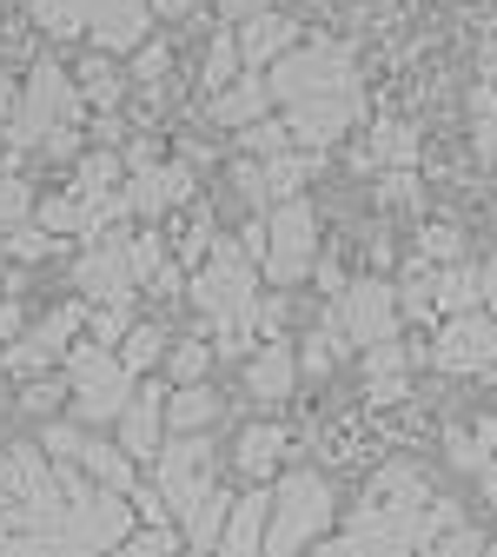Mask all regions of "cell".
I'll return each mask as SVG.
<instances>
[{
    "label": "cell",
    "instance_id": "4fadbf2b",
    "mask_svg": "<svg viewBox=\"0 0 497 557\" xmlns=\"http://www.w3.org/2000/svg\"><path fill=\"white\" fill-rule=\"evenodd\" d=\"M166 392L173 385H133V398L120 411V445L133 451V465L160 458V445H166Z\"/></svg>",
    "mask_w": 497,
    "mask_h": 557
},
{
    "label": "cell",
    "instance_id": "7a4b0ae2",
    "mask_svg": "<svg viewBox=\"0 0 497 557\" xmlns=\"http://www.w3.org/2000/svg\"><path fill=\"white\" fill-rule=\"evenodd\" d=\"M338 518V498H332V484L319 471H278L272 478V518H265V550L278 557H293L306 544H319Z\"/></svg>",
    "mask_w": 497,
    "mask_h": 557
},
{
    "label": "cell",
    "instance_id": "f35d334b",
    "mask_svg": "<svg viewBox=\"0 0 497 557\" xmlns=\"http://www.w3.org/2000/svg\"><path fill=\"white\" fill-rule=\"evenodd\" d=\"M120 173H126V160L120 153H80V186L74 193H107V186H120Z\"/></svg>",
    "mask_w": 497,
    "mask_h": 557
},
{
    "label": "cell",
    "instance_id": "e0dca14e",
    "mask_svg": "<svg viewBox=\"0 0 497 557\" xmlns=\"http://www.w3.org/2000/svg\"><path fill=\"white\" fill-rule=\"evenodd\" d=\"M233 34H239L246 66H259V74H265L278 53H293V47H299V21L272 14V8H259V14H246V21H233Z\"/></svg>",
    "mask_w": 497,
    "mask_h": 557
},
{
    "label": "cell",
    "instance_id": "ab89813d",
    "mask_svg": "<svg viewBox=\"0 0 497 557\" xmlns=\"http://www.w3.org/2000/svg\"><path fill=\"white\" fill-rule=\"evenodd\" d=\"M338 352H345L338 332H312V338H306V352H299V372H306V379H325Z\"/></svg>",
    "mask_w": 497,
    "mask_h": 557
},
{
    "label": "cell",
    "instance_id": "30bf717a",
    "mask_svg": "<svg viewBox=\"0 0 497 557\" xmlns=\"http://www.w3.org/2000/svg\"><path fill=\"white\" fill-rule=\"evenodd\" d=\"M286 120H293V139H299V147H332L338 133H351V126L365 120V94H359V87H345V94H312V100H293Z\"/></svg>",
    "mask_w": 497,
    "mask_h": 557
},
{
    "label": "cell",
    "instance_id": "8fae6325",
    "mask_svg": "<svg viewBox=\"0 0 497 557\" xmlns=\"http://www.w3.org/2000/svg\"><path fill=\"white\" fill-rule=\"evenodd\" d=\"M445 372H484L497 359V325L471 306V312H445V332H438V352H432Z\"/></svg>",
    "mask_w": 497,
    "mask_h": 557
},
{
    "label": "cell",
    "instance_id": "8992f818",
    "mask_svg": "<svg viewBox=\"0 0 497 557\" xmlns=\"http://www.w3.org/2000/svg\"><path fill=\"white\" fill-rule=\"evenodd\" d=\"M153 484L166 492L173 518H186L212 484H220V451H212V438L206 432H173L160 445V458H153Z\"/></svg>",
    "mask_w": 497,
    "mask_h": 557
},
{
    "label": "cell",
    "instance_id": "e575fe53",
    "mask_svg": "<svg viewBox=\"0 0 497 557\" xmlns=\"http://www.w3.org/2000/svg\"><path fill=\"white\" fill-rule=\"evenodd\" d=\"M0 246H8V259H47V252H60V233H47L40 220L27 226H8V233H0Z\"/></svg>",
    "mask_w": 497,
    "mask_h": 557
},
{
    "label": "cell",
    "instance_id": "d4e9b609",
    "mask_svg": "<svg viewBox=\"0 0 497 557\" xmlns=\"http://www.w3.org/2000/svg\"><path fill=\"white\" fill-rule=\"evenodd\" d=\"M34 27L40 34H53V40H80L87 27H94V0H34Z\"/></svg>",
    "mask_w": 497,
    "mask_h": 557
},
{
    "label": "cell",
    "instance_id": "5b68a950",
    "mask_svg": "<svg viewBox=\"0 0 497 557\" xmlns=\"http://www.w3.org/2000/svg\"><path fill=\"white\" fill-rule=\"evenodd\" d=\"M265 81H272V100H312V94H345V87H359V74H351V53L332 47V40H312V47H293V53H278L265 66Z\"/></svg>",
    "mask_w": 497,
    "mask_h": 557
},
{
    "label": "cell",
    "instance_id": "f546056e",
    "mask_svg": "<svg viewBox=\"0 0 497 557\" xmlns=\"http://www.w3.org/2000/svg\"><path fill=\"white\" fill-rule=\"evenodd\" d=\"M113 352H120L133 372H153V366L173 352V345H166V332H160V325H126V338L113 345Z\"/></svg>",
    "mask_w": 497,
    "mask_h": 557
},
{
    "label": "cell",
    "instance_id": "74e56055",
    "mask_svg": "<svg viewBox=\"0 0 497 557\" xmlns=\"http://www.w3.org/2000/svg\"><path fill=\"white\" fill-rule=\"evenodd\" d=\"M40 445H47L53 465H60V458H80V451H87V425H80V418H47Z\"/></svg>",
    "mask_w": 497,
    "mask_h": 557
},
{
    "label": "cell",
    "instance_id": "7bdbcfd3",
    "mask_svg": "<svg viewBox=\"0 0 497 557\" xmlns=\"http://www.w3.org/2000/svg\"><path fill=\"white\" fill-rule=\"evenodd\" d=\"M458 246H464V233H458V226H424V259H432V265H438V259L451 265V259H458Z\"/></svg>",
    "mask_w": 497,
    "mask_h": 557
},
{
    "label": "cell",
    "instance_id": "1f68e13d",
    "mask_svg": "<svg viewBox=\"0 0 497 557\" xmlns=\"http://www.w3.org/2000/svg\"><path fill=\"white\" fill-rule=\"evenodd\" d=\"M60 398H74V385H66V372H60V379L34 372V379H21V398H14V405H21L27 418H53V411H60Z\"/></svg>",
    "mask_w": 497,
    "mask_h": 557
},
{
    "label": "cell",
    "instance_id": "bcb514c9",
    "mask_svg": "<svg viewBox=\"0 0 497 557\" xmlns=\"http://www.w3.org/2000/svg\"><path fill=\"white\" fill-rule=\"evenodd\" d=\"M14 332H21V306H14V299H0V345H8Z\"/></svg>",
    "mask_w": 497,
    "mask_h": 557
},
{
    "label": "cell",
    "instance_id": "ba28073f",
    "mask_svg": "<svg viewBox=\"0 0 497 557\" xmlns=\"http://www.w3.org/2000/svg\"><path fill=\"white\" fill-rule=\"evenodd\" d=\"M80 325H87V306L74 299V306L47 312L40 325H21V332L8 338V352H0V366H8L14 379H34V372H47V366H60V359H66V338H74Z\"/></svg>",
    "mask_w": 497,
    "mask_h": 557
},
{
    "label": "cell",
    "instance_id": "52a82bcc",
    "mask_svg": "<svg viewBox=\"0 0 497 557\" xmlns=\"http://www.w3.org/2000/svg\"><path fill=\"white\" fill-rule=\"evenodd\" d=\"M332 325L345 345H385L398 332V293L385 278H359V286H345L332 299Z\"/></svg>",
    "mask_w": 497,
    "mask_h": 557
},
{
    "label": "cell",
    "instance_id": "d6a6232c",
    "mask_svg": "<svg viewBox=\"0 0 497 557\" xmlns=\"http://www.w3.org/2000/svg\"><path fill=\"white\" fill-rule=\"evenodd\" d=\"M212 359H220V352H212L206 338H179L173 352H166V385H192V379H206Z\"/></svg>",
    "mask_w": 497,
    "mask_h": 557
},
{
    "label": "cell",
    "instance_id": "484cf974",
    "mask_svg": "<svg viewBox=\"0 0 497 557\" xmlns=\"http://www.w3.org/2000/svg\"><path fill=\"white\" fill-rule=\"evenodd\" d=\"M432 492H424V478L411 471V465H385L378 478H372V492H365V505H392V511H411V505H424Z\"/></svg>",
    "mask_w": 497,
    "mask_h": 557
},
{
    "label": "cell",
    "instance_id": "2e32d148",
    "mask_svg": "<svg viewBox=\"0 0 497 557\" xmlns=\"http://www.w3.org/2000/svg\"><path fill=\"white\" fill-rule=\"evenodd\" d=\"M286 451H293L286 425H278V418H259V425H246L233 438V471L252 478V484H272L278 471H286Z\"/></svg>",
    "mask_w": 497,
    "mask_h": 557
},
{
    "label": "cell",
    "instance_id": "ffe728a7",
    "mask_svg": "<svg viewBox=\"0 0 497 557\" xmlns=\"http://www.w3.org/2000/svg\"><path fill=\"white\" fill-rule=\"evenodd\" d=\"M405 366H411V352L405 345H365V398L372 405H398V398H411V379H405Z\"/></svg>",
    "mask_w": 497,
    "mask_h": 557
},
{
    "label": "cell",
    "instance_id": "5bb4252c",
    "mask_svg": "<svg viewBox=\"0 0 497 557\" xmlns=\"http://www.w3.org/2000/svg\"><path fill=\"white\" fill-rule=\"evenodd\" d=\"M153 0H100L94 8V47L100 53H133V47H147L153 40Z\"/></svg>",
    "mask_w": 497,
    "mask_h": 557
},
{
    "label": "cell",
    "instance_id": "f1b7e54d",
    "mask_svg": "<svg viewBox=\"0 0 497 557\" xmlns=\"http://www.w3.org/2000/svg\"><path fill=\"white\" fill-rule=\"evenodd\" d=\"M239 66H246V53H239V34L226 27V34H212V47H206V66H199V87L206 94H220L233 74H239Z\"/></svg>",
    "mask_w": 497,
    "mask_h": 557
},
{
    "label": "cell",
    "instance_id": "f6af8a7d",
    "mask_svg": "<svg viewBox=\"0 0 497 557\" xmlns=\"http://www.w3.org/2000/svg\"><path fill=\"white\" fill-rule=\"evenodd\" d=\"M199 8H206V0H153L160 21H186V14H199Z\"/></svg>",
    "mask_w": 497,
    "mask_h": 557
},
{
    "label": "cell",
    "instance_id": "7c38bea8",
    "mask_svg": "<svg viewBox=\"0 0 497 557\" xmlns=\"http://www.w3.org/2000/svg\"><path fill=\"white\" fill-rule=\"evenodd\" d=\"M126 199H133V220L186 213V206H192V166H186V160H166V166H139V173L126 180Z\"/></svg>",
    "mask_w": 497,
    "mask_h": 557
},
{
    "label": "cell",
    "instance_id": "9a60e30c",
    "mask_svg": "<svg viewBox=\"0 0 497 557\" xmlns=\"http://www.w3.org/2000/svg\"><path fill=\"white\" fill-rule=\"evenodd\" d=\"M293 385H299V352L286 338H259L246 352V398L278 405V398H293Z\"/></svg>",
    "mask_w": 497,
    "mask_h": 557
},
{
    "label": "cell",
    "instance_id": "8d00e7d4",
    "mask_svg": "<svg viewBox=\"0 0 497 557\" xmlns=\"http://www.w3.org/2000/svg\"><path fill=\"white\" fill-rule=\"evenodd\" d=\"M166 66H173V47H166V40H147V47H133L126 81H133V87H160V81H166Z\"/></svg>",
    "mask_w": 497,
    "mask_h": 557
},
{
    "label": "cell",
    "instance_id": "4dcf8cb0",
    "mask_svg": "<svg viewBox=\"0 0 497 557\" xmlns=\"http://www.w3.org/2000/svg\"><path fill=\"white\" fill-rule=\"evenodd\" d=\"M239 147L252 153V160H272V153H286V147H299L293 139V120H252V126H239Z\"/></svg>",
    "mask_w": 497,
    "mask_h": 557
},
{
    "label": "cell",
    "instance_id": "4316f807",
    "mask_svg": "<svg viewBox=\"0 0 497 557\" xmlns=\"http://www.w3.org/2000/svg\"><path fill=\"white\" fill-rule=\"evenodd\" d=\"M80 465L94 471V484H113V492H133V451L126 445H107V438H87Z\"/></svg>",
    "mask_w": 497,
    "mask_h": 557
},
{
    "label": "cell",
    "instance_id": "9c48e42d",
    "mask_svg": "<svg viewBox=\"0 0 497 557\" xmlns=\"http://www.w3.org/2000/svg\"><path fill=\"white\" fill-rule=\"evenodd\" d=\"M74 293H87L94 306H107V299L133 306L139 278H133V265H126V233H113V239H87V252L74 259Z\"/></svg>",
    "mask_w": 497,
    "mask_h": 557
},
{
    "label": "cell",
    "instance_id": "603a6c76",
    "mask_svg": "<svg viewBox=\"0 0 497 557\" xmlns=\"http://www.w3.org/2000/svg\"><path fill=\"white\" fill-rule=\"evenodd\" d=\"M212 418H220V398L206 392V379H192V385H173V392H166V432H206Z\"/></svg>",
    "mask_w": 497,
    "mask_h": 557
},
{
    "label": "cell",
    "instance_id": "ee69618b",
    "mask_svg": "<svg viewBox=\"0 0 497 557\" xmlns=\"http://www.w3.org/2000/svg\"><path fill=\"white\" fill-rule=\"evenodd\" d=\"M120 160H126V173H139V166H160V147H153V139H133V147H126Z\"/></svg>",
    "mask_w": 497,
    "mask_h": 557
},
{
    "label": "cell",
    "instance_id": "d6986e66",
    "mask_svg": "<svg viewBox=\"0 0 497 557\" xmlns=\"http://www.w3.org/2000/svg\"><path fill=\"white\" fill-rule=\"evenodd\" d=\"M265 518H272V492H246V498H233L226 531H220V550H226V557H252V550H265Z\"/></svg>",
    "mask_w": 497,
    "mask_h": 557
},
{
    "label": "cell",
    "instance_id": "83f0119b",
    "mask_svg": "<svg viewBox=\"0 0 497 557\" xmlns=\"http://www.w3.org/2000/svg\"><path fill=\"white\" fill-rule=\"evenodd\" d=\"M365 153H372L378 166H411V160H418V126H411V120H378Z\"/></svg>",
    "mask_w": 497,
    "mask_h": 557
},
{
    "label": "cell",
    "instance_id": "60d3db41",
    "mask_svg": "<svg viewBox=\"0 0 497 557\" xmlns=\"http://www.w3.org/2000/svg\"><path fill=\"white\" fill-rule=\"evenodd\" d=\"M34 213V193L21 186V180H0V233H8V226H21Z\"/></svg>",
    "mask_w": 497,
    "mask_h": 557
},
{
    "label": "cell",
    "instance_id": "7dc6e473",
    "mask_svg": "<svg viewBox=\"0 0 497 557\" xmlns=\"http://www.w3.org/2000/svg\"><path fill=\"white\" fill-rule=\"evenodd\" d=\"M259 8H265V0H220V14H226V27H233V21H246V14H259Z\"/></svg>",
    "mask_w": 497,
    "mask_h": 557
},
{
    "label": "cell",
    "instance_id": "c3c4849f",
    "mask_svg": "<svg viewBox=\"0 0 497 557\" xmlns=\"http://www.w3.org/2000/svg\"><path fill=\"white\" fill-rule=\"evenodd\" d=\"M14 100H21V94H14V74H8V66H0V126H8V113H14Z\"/></svg>",
    "mask_w": 497,
    "mask_h": 557
},
{
    "label": "cell",
    "instance_id": "44dd1931",
    "mask_svg": "<svg viewBox=\"0 0 497 557\" xmlns=\"http://www.w3.org/2000/svg\"><path fill=\"white\" fill-rule=\"evenodd\" d=\"M113 60H120V53H94L80 74H74V87H80L87 107H100V113H113V107L126 100V87H133V81H126V66H113Z\"/></svg>",
    "mask_w": 497,
    "mask_h": 557
},
{
    "label": "cell",
    "instance_id": "7402d4cb",
    "mask_svg": "<svg viewBox=\"0 0 497 557\" xmlns=\"http://www.w3.org/2000/svg\"><path fill=\"white\" fill-rule=\"evenodd\" d=\"M226 511H233V492L226 484H212V492L179 518V531H186V544L192 550H220V531H226Z\"/></svg>",
    "mask_w": 497,
    "mask_h": 557
},
{
    "label": "cell",
    "instance_id": "681fc988",
    "mask_svg": "<svg viewBox=\"0 0 497 557\" xmlns=\"http://www.w3.org/2000/svg\"><path fill=\"white\" fill-rule=\"evenodd\" d=\"M484 306H490V312H497V259H490V265H484Z\"/></svg>",
    "mask_w": 497,
    "mask_h": 557
},
{
    "label": "cell",
    "instance_id": "836d02e7",
    "mask_svg": "<svg viewBox=\"0 0 497 557\" xmlns=\"http://www.w3.org/2000/svg\"><path fill=\"white\" fill-rule=\"evenodd\" d=\"M166 259H173V252H166V233H133V239H126V265H133V278H139V293L160 278Z\"/></svg>",
    "mask_w": 497,
    "mask_h": 557
},
{
    "label": "cell",
    "instance_id": "cb8c5ba5",
    "mask_svg": "<svg viewBox=\"0 0 497 557\" xmlns=\"http://www.w3.org/2000/svg\"><path fill=\"white\" fill-rule=\"evenodd\" d=\"M432 306H438V312H471V306H484V272L451 259V265L432 278Z\"/></svg>",
    "mask_w": 497,
    "mask_h": 557
},
{
    "label": "cell",
    "instance_id": "277c9868",
    "mask_svg": "<svg viewBox=\"0 0 497 557\" xmlns=\"http://www.w3.org/2000/svg\"><path fill=\"white\" fill-rule=\"evenodd\" d=\"M312 259H319V213H312V199L293 193V199L265 206V259H259V272L272 278V286H299V278L312 272Z\"/></svg>",
    "mask_w": 497,
    "mask_h": 557
},
{
    "label": "cell",
    "instance_id": "f907efd6",
    "mask_svg": "<svg viewBox=\"0 0 497 557\" xmlns=\"http://www.w3.org/2000/svg\"><path fill=\"white\" fill-rule=\"evenodd\" d=\"M94 8H100V0H94Z\"/></svg>",
    "mask_w": 497,
    "mask_h": 557
},
{
    "label": "cell",
    "instance_id": "6da1fadb",
    "mask_svg": "<svg viewBox=\"0 0 497 557\" xmlns=\"http://www.w3.org/2000/svg\"><path fill=\"white\" fill-rule=\"evenodd\" d=\"M53 126H87V94L74 87V74L66 66H53V60H40L34 74L21 81V100H14V113H8V147L21 153V147H47V133Z\"/></svg>",
    "mask_w": 497,
    "mask_h": 557
},
{
    "label": "cell",
    "instance_id": "b9f144b4",
    "mask_svg": "<svg viewBox=\"0 0 497 557\" xmlns=\"http://www.w3.org/2000/svg\"><path fill=\"white\" fill-rule=\"evenodd\" d=\"M87 325H94V338H100V345H120V338H126V306H120V299H107V306H94V312H87Z\"/></svg>",
    "mask_w": 497,
    "mask_h": 557
},
{
    "label": "cell",
    "instance_id": "ac0fdd59",
    "mask_svg": "<svg viewBox=\"0 0 497 557\" xmlns=\"http://www.w3.org/2000/svg\"><path fill=\"white\" fill-rule=\"evenodd\" d=\"M265 107H272V81L259 74V66H239V74H233L220 94H212V120L233 126V133H239V126H252Z\"/></svg>",
    "mask_w": 497,
    "mask_h": 557
},
{
    "label": "cell",
    "instance_id": "d590c367",
    "mask_svg": "<svg viewBox=\"0 0 497 557\" xmlns=\"http://www.w3.org/2000/svg\"><path fill=\"white\" fill-rule=\"evenodd\" d=\"M34 220H40L47 233H60V239H66V233L80 239V193H53V199H40Z\"/></svg>",
    "mask_w": 497,
    "mask_h": 557
},
{
    "label": "cell",
    "instance_id": "3957f363",
    "mask_svg": "<svg viewBox=\"0 0 497 557\" xmlns=\"http://www.w3.org/2000/svg\"><path fill=\"white\" fill-rule=\"evenodd\" d=\"M60 372H66V385H74V418H80V425H113V418L126 411V398H133V379H139L113 345H100V338L66 345Z\"/></svg>",
    "mask_w": 497,
    "mask_h": 557
}]
</instances>
